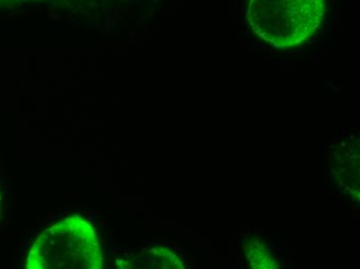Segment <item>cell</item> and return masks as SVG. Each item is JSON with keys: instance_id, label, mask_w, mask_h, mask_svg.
Wrapping results in <instances>:
<instances>
[{"instance_id": "cell-1", "label": "cell", "mask_w": 360, "mask_h": 269, "mask_svg": "<svg viewBox=\"0 0 360 269\" xmlns=\"http://www.w3.org/2000/svg\"><path fill=\"white\" fill-rule=\"evenodd\" d=\"M325 8V0H249L247 21L265 43L291 49L318 32Z\"/></svg>"}, {"instance_id": "cell-4", "label": "cell", "mask_w": 360, "mask_h": 269, "mask_svg": "<svg viewBox=\"0 0 360 269\" xmlns=\"http://www.w3.org/2000/svg\"><path fill=\"white\" fill-rule=\"evenodd\" d=\"M122 268H184L177 256L162 248L150 249L141 255L117 261Z\"/></svg>"}, {"instance_id": "cell-3", "label": "cell", "mask_w": 360, "mask_h": 269, "mask_svg": "<svg viewBox=\"0 0 360 269\" xmlns=\"http://www.w3.org/2000/svg\"><path fill=\"white\" fill-rule=\"evenodd\" d=\"M333 176L341 183L344 192L359 199V140H342L333 154Z\"/></svg>"}, {"instance_id": "cell-2", "label": "cell", "mask_w": 360, "mask_h": 269, "mask_svg": "<svg viewBox=\"0 0 360 269\" xmlns=\"http://www.w3.org/2000/svg\"><path fill=\"white\" fill-rule=\"evenodd\" d=\"M102 249L91 225L78 214L43 232L28 254L27 269H101Z\"/></svg>"}]
</instances>
